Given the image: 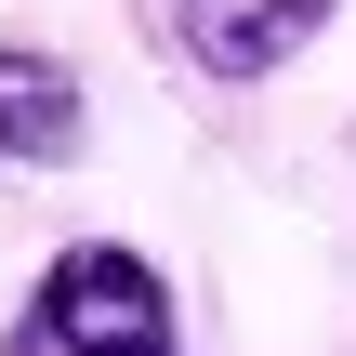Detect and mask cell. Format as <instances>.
Returning <instances> with one entry per match:
<instances>
[{
    "instance_id": "1",
    "label": "cell",
    "mask_w": 356,
    "mask_h": 356,
    "mask_svg": "<svg viewBox=\"0 0 356 356\" xmlns=\"http://www.w3.org/2000/svg\"><path fill=\"white\" fill-rule=\"evenodd\" d=\"M0 356H185V304L132 238H66L0 317Z\"/></svg>"
},
{
    "instance_id": "2",
    "label": "cell",
    "mask_w": 356,
    "mask_h": 356,
    "mask_svg": "<svg viewBox=\"0 0 356 356\" xmlns=\"http://www.w3.org/2000/svg\"><path fill=\"white\" fill-rule=\"evenodd\" d=\"M330 13H343V0H159L172 53H185L211 92H264L291 53H317V40H330Z\"/></svg>"
},
{
    "instance_id": "3",
    "label": "cell",
    "mask_w": 356,
    "mask_h": 356,
    "mask_svg": "<svg viewBox=\"0 0 356 356\" xmlns=\"http://www.w3.org/2000/svg\"><path fill=\"white\" fill-rule=\"evenodd\" d=\"M92 145V92L53 40H0V172H66Z\"/></svg>"
}]
</instances>
